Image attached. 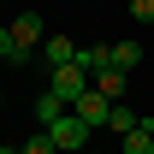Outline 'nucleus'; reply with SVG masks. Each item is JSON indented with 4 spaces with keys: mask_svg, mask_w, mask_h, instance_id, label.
I'll return each instance as SVG.
<instances>
[{
    "mask_svg": "<svg viewBox=\"0 0 154 154\" xmlns=\"http://www.w3.org/2000/svg\"><path fill=\"white\" fill-rule=\"evenodd\" d=\"M113 65L119 71H136V65H142V48H136V42H113Z\"/></svg>",
    "mask_w": 154,
    "mask_h": 154,
    "instance_id": "obj_10",
    "label": "nucleus"
},
{
    "mask_svg": "<svg viewBox=\"0 0 154 154\" xmlns=\"http://www.w3.org/2000/svg\"><path fill=\"white\" fill-rule=\"evenodd\" d=\"M42 59H48V71H59V65L77 59V42L71 36H48V42H42Z\"/></svg>",
    "mask_w": 154,
    "mask_h": 154,
    "instance_id": "obj_6",
    "label": "nucleus"
},
{
    "mask_svg": "<svg viewBox=\"0 0 154 154\" xmlns=\"http://www.w3.org/2000/svg\"><path fill=\"white\" fill-rule=\"evenodd\" d=\"M59 113H71V107H65V101H59L54 89H42V95H36V125H42V131H48V125H54Z\"/></svg>",
    "mask_w": 154,
    "mask_h": 154,
    "instance_id": "obj_7",
    "label": "nucleus"
},
{
    "mask_svg": "<svg viewBox=\"0 0 154 154\" xmlns=\"http://www.w3.org/2000/svg\"><path fill=\"white\" fill-rule=\"evenodd\" d=\"M0 154H24V148H0Z\"/></svg>",
    "mask_w": 154,
    "mask_h": 154,
    "instance_id": "obj_15",
    "label": "nucleus"
},
{
    "mask_svg": "<svg viewBox=\"0 0 154 154\" xmlns=\"http://www.w3.org/2000/svg\"><path fill=\"white\" fill-rule=\"evenodd\" d=\"M131 24H154V0H131Z\"/></svg>",
    "mask_w": 154,
    "mask_h": 154,
    "instance_id": "obj_14",
    "label": "nucleus"
},
{
    "mask_svg": "<svg viewBox=\"0 0 154 154\" xmlns=\"http://www.w3.org/2000/svg\"><path fill=\"white\" fill-rule=\"evenodd\" d=\"M83 154H89V148H83Z\"/></svg>",
    "mask_w": 154,
    "mask_h": 154,
    "instance_id": "obj_17",
    "label": "nucleus"
},
{
    "mask_svg": "<svg viewBox=\"0 0 154 154\" xmlns=\"http://www.w3.org/2000/svg\"><path fill=\"white\" fill-rule=\"evenodd\" d=\"M77 65H83L89 77H95V71H107V65H113V48H95V42H89V48H77Z\"/></svg>",
    "mask_w": 154,
    "mask_h": 154,
    "instance_id": "obj_8",
    "label": "nucleus"
},
{
    "mask_svg": "<svg viewBox=\"0 0 154 154\" xmlns=\"http://www.w3.org/2000/svg\"><path fill=\"white\" fill-rule=\"evenodd\" d=\"M48 136H54V148H59V154H83V142H89V125H83L77 113H59L54 125H48Z\"/></svg>",
    "mask_w": 154,
    "mask_h": 154,
    "instance_id": "obj_1",
    "label": "nucleus"
},
{
    "mask_svg": "<svg viewBox=\"0 0 154 154\" xmlns=\"http://www.w3.org/2000/svg\"><path fill=\"white\" fill-rule=\"evenodd\" d=\"M95 89L107 101H125L131 95V71H119V65H107V71H95Z\"/></svg>",
    "mask_w": 154,
    "mask_h": 154,
    "instance_id": "obj_5",
    "label": "nucleus"
},
{
    "mask_svg": "<svg viewBox=\"0 0 154 154\" xmlns=\"http://www.w3.org/2000/svg\"><path fill=\"white\" fill-rule=\"evenodd\" d=\"M24 154H59V148H54V136H48V131H36L30 142H24Z\"/></svg>",
    "mask_w": 154,
    "mask_h": 154,
    "instance_id": "obj_12",
    "label": "nucleus"
},
{
    "mask_svg": "<svg viewBox=\"0 0 154 154\" xmlns=\"http://www.w3.org/2000/svg\"><path fill=\"white\" fill-rule=\"evenodd\" d=\"M71 113L83 119L89 131H95V125H107V113H113V101H107V95H101V89H95V83H89V89H83V95L71 101Z\"/></svg>",
    "mask_w": 154,
    "mask_h": 154,
    "instance_id": "obj_4",
    "label": "nucleus"
},
{
    "mask_svg": "<svg viewBox=\"0 0 154 154\" xmlns=\"http://www.w3.org/2000/svg\"><path fill=\"white\" fill-rule=\"evenodd\" d=\"M0 107H6V95H0Z\"/></svg>",
    "mask_w": 154,
    "mask_h": 154,
    "instance_id": "obj_16",
    "label": "nucleus"
},
{
    "mask_svg": "<svg viewBox=\"0 0 154 154\" xmlns=\"http://www.w3.org/2000/svg\"><path fill=\"white\" fill-rule=\"evenodd\" d=\"M89 83H95V77L83 71V65H77V59H71V65H59V71H48V89H54V95L65 101V107H71V101L83 95V89H89Z\"/></svg>",
    "mask_w": 154,
    "mask_h": 154,
    "instance_id": "obj_2",
    "label": "nucleus"
},
{
    "mask_svg": "<svg viewBox=\"0 0 154 154\" xmlns=\"http://www.w3.org/2000/svg\"><path fill=\"white\" fill-rule=\"evenodd\" d=\"M107 125H113V131H119V136H131V131H136V125H142V119H136V113H131V107H125V101H113V113H107Z\"/></svg>",
    "mask_w": 154,
    "mask_h": 154,
    "instance_id": "obj_11",
    "label": "nucleus"
},
{
    "mask_svg": "<svg viewBox=\"0 0 154 154\" xmlns=\"http://www.w3.org/2000/svg\"><path fill=\"white\" fill-rule=\"evenodd\" d=\"M12 42H18V65H24V59L48 42L42 36V12H18V18H12Z\"/></svg>",
    "mask_w": 154,
    "mask_h": 154,
    "instance_id": "obj_3",
    "label": "nucleus"
},
{
    "mask_svg": "<svg viewBox=\"0 0 154 154\" xmlns=\"http://www.w3.org/2000/svg\"><path fill=\"white\" fill-rule=\"evenodd\" d=\"M0 59H12V65H18V42H12V24H0Z\"/></svg>",
    "mask_w": 154,
    "mask_h": 154,
    "instance_id": "obj_13",
    "label": "nucleus"
},
{
    "mask_svg": "<svg viewBox=\"0 0 154 154\" xmlns=\"http://www.w3.org/2000/svg\"><path fill=\"white\" fill-rule=\"evenodd\" d=\"M125 154H154V125H148V119H142V125L125 136Z\"/></svg>",
    "mask_w": 154,
    "mask_h": 154,
    "instance_id": "obj_9",
    "label": "nucleus"
}]
</instances>
